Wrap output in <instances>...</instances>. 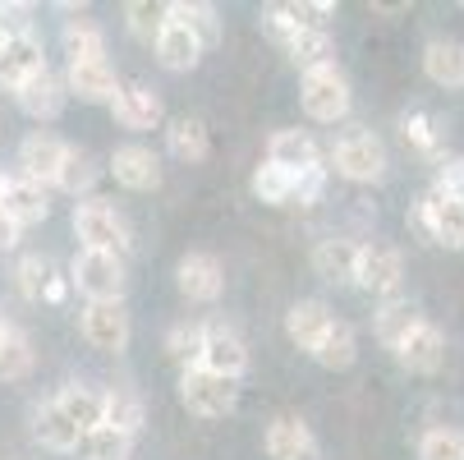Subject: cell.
<instances>
[{"label":"cell","instance_id":"6da1fadb","mask_svg":"<svg viewBox=\"0 0 464 460\" xmlns=\"http://www.w3.org/2000/svg\"><path fill=\"white\" fill-rule=\"evenodd\" d=\"M299 102H304L308 120H317V124H336V120H345L350 106H354V93H350L345 70H341L336 60H331V64H317V70H308V74L299 79Z\"/></svg>","mask_w":464,"mask_h":460},{"label":"cell","instance_id":"7a4b0ae2","mask_svg":"<svg viewBox=\"0 0 464 460\" xmlns=\"http://www.w3.org/2000/svg\"><path fill=\"white\" fill-rule=\"evenodd\" d=\"M70 281L88 304H120L124 299V258L120 253H97V249H79V258L70 262Z\"/></svg>","mask_w":464,"mask_h":460},{"label":"cell","instance_id":"3957f363","mask_svg":"<svg viewBox=\"0 0 464 460\" xmlns=\"http://www.w3.org/2000/svg\"><path fill=\"white\" fill-rule=\"evenodd\" d=\"M74 235L83 249H97V253H129L134 249V235H129L124 217L106 203V199H83L74 203Z\"/></svg>","mask_w":464,"mask_h":460},{"label":"cell","instance_id":"277c9868","mask_svg":"<svg viewBox=\"0 0 464 460\" xmlns=\"http://www.w3.org/2000/svg\"><path fill=\"white\" fill-rule=\"evenodd\" d=\"M331 166L350 184H377L386 175V143L372 129H350V134H341L331 143Z\"/></svg>","mask_w":464,"mask_h":460},{"label":"cell","instance_id":"5b68a950","mask_svg":"<svg viewBox=\"0 0 464 460\" xmlns=\"http://www.w3.org/2000/svg\"><path fill=\"white\" fill-rule=\"evenodd\" d=\"M179 401H184V410L198 415V419H226V415H235V406H239V387H235L230 377H217V373H208V368L188 364V368L179 373Z\"/></svg>","mask_w":464,"mask_h":460},{"label":"cell","instance_id":"8992f818","mask_svg":"<svg viewBox=\"0 0 464 460\" xmlns=\"http://www.w3.org/2000/svg\"><path fill=\"white\" fill-rule=\"evenodd\" d=\"M46 51H42V37L37 33H10L0 37V88L19 93L28 79L46 74Z\"/></svg>","mask_w":464,"mask_h":460},{"label":"cell","instance_id":"52a82bcc","mask_svg":"<svg viewBox=\"0 0 464 460\" xmlns=\"http://www.w3.org/2000/svg\"><path fill=\"white\" fill-rule=\"evenodd\" d=\"M79 332L92 350L102 355H120L134 337V327H129V313H124V299L120 304H83L79 313Z\"/></svg>","mask_w":464,"mask_h":460},{"label":"cell","instance_id":"ba28073f","mask_svg":"<svg viewBox=\"0 0 464 460\" xmlns=\"http://www.w3.org/2000/svg\"><path fill=\"white\" fill-rule=\"evenodd\" d=\"M401 281H405V258H401V249H391V244H363V253H359V272H354V286H359V290H368V295L395 299Z\"/></svg>","mask_w":464,"mask_h":460},{"label":"cell","instance_id":"9c48e42d","mask_svg":"<svg viewBox=\"0 0 464 460\" xmlns=\"http://www.w3.org/2000/svg\"><path fill=\"white\" fill-rule=\"evenodd\" d=\"M70 148L74 143H64L60 134H51V129H33V134L19 143V166H24L28 180L51 189V184H60V171H64V161H70Z\"/></svg>","mask_w":464,"mask_h":460},{"label":"cell","instance_id":"30bf717a","mask_svg":"<svg viewBox=\"0 0 464 460\" xmlns=\"http://www.w3.org/2000/svg\"><path fill=\"white\" fill-rule=\"evenodd\" d=\"M198 368L239 382L248 373V346H244V337L235 332V327H226V322H208V341H203V355H198Z\"/></svg>","mask_w":464,"mask_h":460},{"label":"cell","instance_id":"8fae6325","mask_svg":"<svg viewBox=\"0 0 464 460\" xmlns=\"http://www.w3.org/2000/svg\"><path fill=\"white\" fill-rule=\"evenodd\" d=\"M175 286L188 304H217L226 290V268L212 253H184L175 268Z\"/></svg>","mask_w":464,"mask_h":460},{"label":"cell","instance_id":"7c38bea8","mask_svg":"<svg viewBox=\"0 0 464 460\" xmlns=\"http://www.w3.org/2000/svg\"><path fill=\"white\" fill-rule=\"evenodd\" d=\"M419 226L437 240V244H446V249H464V199L459 193H428V199L419 203Z\"/></svg>","mask_w":464,"mask_h":460},{"label":"cell","instance_id":"4fadbf2b","mask_svg":"<svg viewBox=\"0 0 464 460\" xmlns=\"http://www.w3.org/2000/svg\"><path fill=\"white\" fill-rule=\"evenodd\" d=\"M111 115H115L120 129H129V134H148V129H157L166 120V106L148 83H120V93L111 102Z\"/></svg>","mask_w":464,"mask_h":460},{"label":"cell","instance_id":"5bb4252c","mask_svg":"<svg viewBox=\"0 0 464 460\" xmlns=\"http://www.w3.org/2000/svg\"><path fill=\"white\" fill-rule=\"evenodd\" d=\"M395 359H401V368H410V373H437L441 364H446V332L437 322H428V318H419L410 332H405V341L395 346Z\"/></svg>","mask_w":464,"mask_h":460},{"label":"cell","instance_id":"9a60e30c","mask_svg":"<svg viewBox=\"0 0 464 460\" xmlns=\"http://www.w3.org/2000/svg\"><path fill=\"white\" fill-rule=\"evenodd\" d=\"M14 102H19V111H24L28 120L51 124V120H60V115H64V106H70V83H64V74L46 70V74L28 79V83L14 93Z\"/></svg>","mask_w":464,"mask_h":460},{"label":"cell","instance_id":"2e32d148","mask_svg":"<svg viewBox=\"0 0 464 460\" xmlns=\"http://www.w3.org/2000/svg\"><path fill=\"white\" fill-rule=\"evenodd\" d=\"M106 171L115 175V184L134 189V193H148V189L161 184V157H157L152 148H143V143H124V148H115Z\"/></svg>","mask_w":464,"mask_h":460},{"label":"cell","instance_id":"e0dca14e","mask_svg":"<svg viewBox=\"0 0 464 460\" xmlns=\"http://www.w3.org/2000/svg\"><path fill=\"white\" fill-rule=\"evenodd\" d=\"M0 208H5V212L19 221V230L42 226V221L51 217L46 184H37V180H28V175H10V180H5V189H0Z\"/></svg>","mask_w":464,"mask_h":460},{"label":"cell","instance_id":"ac0fdd59","mask_svg":"<svg viewBox=\"0 0 464 460\" xmlns=\"http://www.w3.org/2000/svg\"><path fill=\"white\" fill-rule=\"evenodd\" d=\"M157 60L166 64L170 74H184V70H198V60H203V51H208V42L198 37L188 24H179V19H166V28L157 33Z\"/></svg>","mask_w":464,"mask_h":460},{"label":"cell","instance_id":"d6986e66","mask_svg":"<svg viewBox=\"0 0 464 460\" xmlns=\"http://www.w3.org/2000/svg\"><path fill=\"white\" fill-rule=\"evenodd\" d=\"M267 455L272 460H322V442L313 437V428L295 415H281L267 424Z\"/></svg>","mask_w":464,"mask_h":460},{"label":"cell","instance_id":"ffe728a7","mask_svg":"<svg viewBox=\"0 0 464 460\" xmlns=\"http://www.w3.org/2000/svg\"><path fill=\"white\" fill-rule=\"evenodd\" d=\"M64 83H70V97L79 102H115L120 93V79H115V64L111 60H74L64 70Z\"/></svg>","mask_w":464,"mask_h":460},{"label":"cell","instance_id":"44dd1931","mask_svg":"<svg viewBox=\"0 0 464 460\" xmlns=\"http://www.w3.org/2000/svg\"><path fill=\"white\" fill-rule=\"evenodd\" d=\"M336 327V313H331L322 299H299V304H290V313H285V337L299 346V350H317L322 346V337Z\"/></svg>","mask_w":464,"mask_h":460},{"label":"cell","instance_id":"7402d4cb","mask_svg":"<svg viewBox=\"0 0 464 460\" xmlns=\"http://www.w3.org/2000/svg\"><path fill=\"white\" fill-rule=\"evenodd\" d=\"M359 253L363 244L345 240V235H331L313 249V272L322 281H336V286H354V272H359Z\"/></svg>","mask_w":464,"mask_h":460},{"label":"cell","instance_id":"603a6c76","mask_svg":"<svg viewBox=\"0 0 464 460\" xmlns=\"http://www.w3.org/2000/svg\"><path fill=\"white\" fill-rule=\"evenodd\" d=\"M55 406L74 419V428H79L83 437L106 424V391H97V387H88V382H64V387L55 391Z\"/></svg>","mask_w":464,"mask_h":460},{"label":"cell","instance_id":"cb8c5ba5","mask_svg":"<svg viewBox=\"0 0 464 460\" xmlns=\"http://www.w3.org/2000/svg\"><path fill=\"white\" fill-rule=\"evenodd\" d=\"M267 161L290 171V175H304V171L322 166V152H317L313 134H304V129H276L267 143Z\"/></svg>","mask_w":464,"mask_h":460},{"label":"cell","instance_id":"d4e9b609","mask_svg":"<svg viewBox=\"0 0 464 460\" xmlns=\"http://www.w3.org/2000/svg\"><path fill=\"white\" fill-rule=\"evenodd\" d=\"M33 437H37L46 451H79V446H83V433L74 428L70 415L55 406V396L33 410Z\"/></svg>","mask_w":464,"mask_h":460},{"label":"cell","instance_id":"484cf974","mask_svg":"<svg viewBox=\"0 0 464 460\" xmlns=\"http://www.w3.org/2000/svg\"><path fill=\"white\" fill-rule=\"evenodd\" d=\"M423 74L437 83V88H464V42H450V37H432L423 46Z\"/></svg>","mask_w":464,"mask_h":460},{"label":"cell","instance_id":"4316f807","mask_svg":"<svg viewBox=\"0 0 464 460\" xmlns=\"http://www.w3.org/2000/svg\"><path fill=\"white\" fill-rule=\"evenodd\" d=\"M313 359H317L322 368H331V373L354 368V359H359V332H354L345 318H336V327L322 337V346L313 350Z\"/></svg>","mask_w":464,"mask_h":460},{"label":"cell","instance_id":"83f0119b","mask_svg":"<svg viewBox=\"0 0 464 460\" xmlns=\"http://www.w3.org/2000/svg\"><path fill=\"white\" fill-rule=\"evenodd\" d=\"M166 143H170V157H179V161H203V157L212 152L208 124L198 120V115H179V120H170Z\"/></svg>","mask_w":464,"mask_h":460},{"label":"cell","instance_id":"f1b7e54d","mask_svg":"<svg viewBox=\"0 0 464 460\" xmlns=\"http://www.w3.org/2000/svg\"><path fill=\"white\" fill-rule=\"evenodd\" d=\"M60 46H64V55H70V64L74 60H106V33L92 19H64Z\"/></svg>","mask_w":464,"mask_h":460},{"label":"cell","instance_id":"f546056e","mask_svg":"<svg viewBox=\"0 0 464 460\" xmlns=\"http://www.w3.org/2000/svg\"><path fill=\"white\" fill-rule=\"evenodd\" d=\"M37 364V350L28 341L24 327H10L5 341H0V382H24Z\"/></svg>","mask_w":464,"mask_h":460},{"label":"cell","instance_id":"4dcf8cb0","mask_svg":"<svg viewBox=\"0 0 464 460\" xmlns=\"http://www.w3.org/2000/svg\"><path fill=\"white\" fill-rule=\"evenodd\" d=\"M285 55L299 64V70L308 74V70H317V64H331V55H336V42H331V33L317 24V28H304V33H295V42L285 46Z\"/></svg>","mask_w":464,"mask_h":460},{"label":"cell","instance_id":"1f68e13d","mask_svg":"<svg viewBox=\"0 0 464 460\" xmlns=\"http://www.w3.org/2000/svg\"><path fill=\"white\" fill-rule=\"evenodd\" d=\"M248 189H253V199H257V203H267V208H285V203L295 199V175H290V171H281V166H272V161H262V166L253 171Z\"/></svg>","mask_w":464,"mask_h":460},{"label":"cell","instance_id":"d6a6232c","mask_svg":"<svg viewBox=\"0 0 464 460\" xmlns=\"http://www.w3.org/2000/svg\"><path fill=\"white\" fill-rule=\"evenodd\" d=\"M51 277H55V268H51V258H42V253H24L19 268H14V286H19V295L28 304H42L46 299Z\"/></svg>","mask_w":464,"mask_h":460},{"label":"cell","instance_id":"836d02e7","mask_svg":"<svg viewBox=\"0 0 464 460\" xmlns=\"http://www.w3.org/2000/svg\"><path fill=\"white\" fill-rule=\"evenodd\" d=\"M106 428H120L129 437H139V428H143V401L129 387H111L106 391Z\"/></svg>","mask_w":464,"mask_h":460},{"label":"cell","instance_id":"e575fe53","mask_svg":"<svg viewBox=\"0 0 464 460\" xmlns=\"http://www.w3.org/2000/svg\"><path fill=\"white\" fill-rule=\"evenodd\" d=\"M97 175H102V166L92 161V152L70 148V161H64V171H60V184H55V189L74 193V199L83 203V199H92V184H97Z\"/></svg>","mask_w":464,"mask_h":460},{"label":"cell","instance_id":"d590c367","mask_svg":"<svg viewBox=\"0 0 464 460\" xmlns=\"http://www.w3.org/2000/svg\"><path fill=\"white\" fill-rule=\"evenodd\" d=\"M419 322V313H414V304L410 299H386L382 308H377V341L382 346H401L405 341V332Z\"/></svg>","mask_w":464,"mask_h":460},{"label":"cell","instance_id":"8d00e7d4","mask_svg":"<svg viewBox=\"0 0 464 460\" xmlns=\"http://www.w3.org/2000/svg\"><path fill=\"white\" fill-rule=\"evenodd\" d=\"M83 460H129V451H134V437L129 433H120V428H92L88 437H83Z\"/></svg>","mask_w":464,"mask_h":460},{"label":"cell","instance_id":"74e56055","mask_svg":"<svg viewBox=\"0 0 464 460\" xmlns=\"http://www.w3.org/2000/svg\"><path fill=\"white\" fill-rule=\"evenodd\" d=\"M203 341H208V322H175L166 337V350L175 359H184V368H188V359L198 364V355H203Z\"/></svg>","mask_w":464,"mask_h":460},{"label":"cell","instance_id":"f35d334b","mask_svg":"<svg viewBox=\"0 0 464 460\" xmlns=\"http://www.w3.org/2000/svg\"><path fill=\"white\" fill-rule=\"evenodd\" d=\"M166 19H179V24H188L203 42H217V10H212V5H198V0H193V5H188V0H170Z\"/></svg>","mask_w":464,"mask_h":460},{"label":"cell","instance_id":"ab89813d","mask_svg":"<svg viewBox=\"0 0 464 460\" xmlns=\"http://www.w3.org/2000/svg\"><path fill=\"white\" fill-rule=\"evenodd\" d=\"M419 460H464V433L459 428H428L419 442Z\"/></svg>","mask_w":464,"mask_h":460},{"label":"cell","instance_id":"60d3db41","mask_svg":"<svg viewBox=\"0 0 464 460\" xmlns=\"http://www.w3.org/2000/svg\"><path fill=\"white\" fill-rule=\"evenodd\" d=\"M124 24H129L134 37H152L157 42V33L166 28V5H152V0H129V5H124Z\"/></svg>","mask_w":464,"mask_h":460},{"label":"cell","instance_id":"b9f144b4","mask_svg":"<svg viewBox=\"0 0 464 460\" xmlns=\"http://www.w3.org/2000/svg\"><path fill=\"white\" fill-rule=\"evenodd\" d=\"M322 180H326V171H322V166H313V171L295 175V199H290V203H299V208L317 203V199H322Z\"/></svg>","mask_w":464,"mask_h":460},{"label":"cell","instance_id":"7bdbcfd3","mask_svg":"<svg viewBox=\"0 0 464 460\" xmlns=\"http://www.w3.org/2000/svg\"><path fill=\"white\" fill-rule=\"evenodd\" d=\"M437 193H459L464 199V161L459 157H450V161H441L437 166V184H432Z\"/></svg>","mask_w":464,"mask_h":460},{"label":"cell","instance_id":"ee69618b","mask_svg":"<svg viewBox=\"0 0 464 460\" xmlns=\"http://www.w3.org/2000/svg\"><path fill=\"white\" fill-rule=\"evenodd\" d=\"M405 139H414L423 152H432V129H428L423 115H405Z\"/></svg>","mask_w":464,"mask_h":460},{"label":"cell","instance_id":"f6af8a7d","mask_svg":"<svg viewBox=\"0 0 464 460\" xmlns=\"http://www.w3.org/2000/svg\"><path fill=\"white\" fill-rule=\"evenodd\" d=\"M19 235H24V230H19V221H14L5 208H0V253L14 249V244H19Z\"/></svg>","mask_w":464,"mask_h":460},{"label":"cell","instance_id":"bcb514c9","mask_svg":"<svg viewBox=\"0 0 464 460\" xmlns=\"http://www.w3.org/2000/svg\"><path fill=\"white\" fill-rule=\"evenodd\" d=\"M70 286H74L70 277H60V272H55V277H51V290H46V304H60L64 295H70Z\"/></svg>","mask_w":464,"mask_h":460},{"label":"cell","instance_id":"7dc6e473","mask_svg":"<svg viewBox=\"0 0 464 460\" xmlns=\"http://www.w3.org/2000/svg\"><path fill=\"white\" fill-rule=\"evenodd\" d=\"M5 332H10V322H5V318H0V341H5Z\"/></svg>","mask_w":464,"mask_h":460},{"label":"cell","instance_id":"c3c4849f","mask_svg":"<svg viewBox=\"0 0 464 460\" xmlns=\"http://www.w3.org/2000/svg\"><path fill=\"white\" fill-rule=\"evenodd\" d=\"M5 180H10V175H5V171H0V189H5Z\"/></svg>","mask_w":464,"mask_h":460},{"label":"cell","instance_id":"681fc988","mask_svg":"<svg viewBox=\"0 0 464 460\" xmlns=\"http://www.w3.org/2000/svg\"><path fill=\"white\" fill-rule=\"evenodd\" d=\"M0 37H5V33H0Z\"/></svg>","mask_w":464,"mask_h":460}]
</instances>
